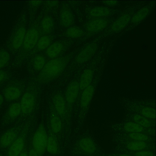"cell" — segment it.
<instances>
[{"label":"cell","instance_id":"7c38bea8","mask_svg":"<svg viewBox=\"0 0 156 156\" xmlns=\"http://www.w3.org/2000/svg\"><path fill=\"white\" fill-rule=\"evenodd\" d=\"M131 19L129 14L126 13L122 15L112 24L111 27L112 30L115 32L120 31L126 26Z\"/></svg>","mask_w":156,"mask_h":156},{"label":"cell","instance_id":"ab89813d","mask_svg":"<svg viewBox=\"0 0 156 156\" xmlns=\"http://www.w3.org/2000/svg\"><path fill=\"white\" fill-rule=\"evenodd\" d=\"M19 156H28V155L26 153L22 152Z\"/></svg>","mask_w":156,"mask_h":156},{"label":"cell","instance_id":"ba28073f","mask_svg":"<svg viewBox=\"0 0 156 156\" xmlns=\"http://www.w3.org/2000/svg\"><path fill=\"white\" fill-rule=\"evenodd\" d=\"M97 45L94 43L87 45L78 54L75 58V61L79 64H82L87 61L96 51Z\"/></svg>","mask_w":156,"mask_h":156},{"label":"cell","instance_id":"484cf974","mask_svg":"<svg viewBox=\"0 0 156 156\" xmlns=\"http://www.w3.org/2000/svg\"><path fill=\"white\" fill-rule=\"evenodd\" d=\"M124 128L126 131L131 133H140L143 130V126L136 123L132 122H129L126 123Z\"/></svg>","mask_w":156,"mask_h":156},{"label":"cell","instance_id":"f1b7e54d","mask_svg":"<svg viewBox=\"0 0 156 156\" xmlns=\"http://www.w3.org/2000/svg\"><path fill=\"white\" fill-rule=\"evenodd\" d=\"M51 42L50 37L48 36L42 37L38 41L37 43V48L40 50H43L49 45Z\"/></svg>","mask_w":156,"mask_h":156},{"label":"cell","instance_id":"2e32d148","mask_svg":"<svg viewBox=\"0 0 156 156\" xmlns=\"http://www.w3.org/2000/svg\"><path fill=\"white\" fill-rule=\"evenodd\" d=\"M79 144L81 149L87 153H93L96 149L94 142L91 139L85 137L81 139L79 142Z\"/></svg>","mask_w":156,"mask_h":156},{"label":"cell","instance_id":"4fadbf2b","mask_svg":"<svg viewBox=\"0 0 156 156\" xmlns=\"http://www.w3.org/2000/svg\"><path fill=\"white\" fill-rule=\"evenodd\" d=\"M24 142L22 137H19L11 144L8 151L9 156H19L24 148Z\"/></svg>","mask_w":156,"mask_h":156},{"label":"cell","instance_id":"e0dca14e","mask_svg":"<svg viewBox=\"0 0 156 156\" xmlns=\"http://www.w3.org/2000/svg\"><path fill=\"white\" fill-rule=\"evenodd\" d=\"M50 124L53 131L55 133H58L62 128V122L60 117L55 110H52L51 114Z\"/></svg>","mask_w":156,"mask_h":156},{"label":"cell","instance_id":"8d00e7d4","mask_svg":"<svg viewBox=\"0 0 156 156\" xmlns=\"http://www.w3.org/2000/svg\"><path fill=\"white\" fill-rule=\"evenodd\" d=\"M28 156H39L34 149L30 150L29 152Z\"/></svg>","mask_w":156,"mask_h":156},{"label":"cell","instance_id":"52a82bcc","mask_svg":"<svg viewBox=\"0 0 156 156\" xmlns=\"http://www.w3.org/2000/svg\"><path fill=\"white\" fill-rule=\"evenodd\" d=\"M53 108L58 115L64 118L67 112L65 98L62 94L57 93L52 98Z\"/></svg>","mask_w":156,"mask_h":156},{"label":"cell","instance_id":"4dcf8cb0","mask_svg":"<svg viewBox=\"0 0 156 156\" xmlns=\"http://www.w3.org/2000/svg\"><path fill=\"white\" fill-rule=\"evenodd\" d=\"M133 119L136 123L142 126L148 127L150 125L149 121L144 117L138 115H135L133 117Z\"/></svg>","mask_w":156,"mask_h":156},{"label":"cell","instance_id":"d4e9b609","mask_svg":"<svg viewBox=\"0 0 156 156\" xmlns=\"http://www.w3.org/2000/svg\"><path fill=\"white\" fill-rule=\"evenodd\" d=\"M66 35L72 38H78L81 37L83 31L80 28L76 27L69 28L66 31Z\"/></svg>","mask_w":156,"mask_h":156},{"label":"cell","instance_id":"603a6c76","mask_svg":"<svg viewBox=\"0 0 156 156\" xmlns=\"http://www.w3.org/2000/svg\"><path fill=\"white\" fill-rule=\"evenodd\" d=\"M16 137V134L15 133L12 131L8 132L2 137L0 143L3 146H8L12 144Z\"/></svg>","mask_w":156,"mask_h":156},{"label":"cell","instance_id":"44dd1931","mask_svg":"<svg viewBox=\"0 0 156 156\" xmlns=\"http://www.w3.org/2000/svg\"><path fill=\"white\" fill-rule=\"evenodd\" d=\"M150 11L149 8L147 7L142 8L133 16L131 19V22L136 23L141 21L147 15Z\"/></svg>","mask_w":156,"mask_h":156},{"label":"cell","instance_id":"3957f363","mask_svg":"<svg viewBox=\"0 0 156 156\" xmlns=\"http://www.w3.org/2000/svg\"><path fill=\"white\" fill-rule=\"evenodd\" d=\"M38 38V31L34 26H31L27 29L22 45L13 59L18 62L23 61L28 53L37 44Z\"/></svg>","mask_w":156,"mask_h":156},{"label":"cell","instance_id":"f35d334b","mask_svg":"<svg viewBox=\"0 0 156 156\" xmlns=\"http://www.w3.org/2000/svg\"><path fill=\"white\" fill-rule=\"evenodd\" d=\"M52 2H51V1H49V2H48V5H50V6H53V5H55L57 2H55L56 1H51Z\"/></svg>","mask_w":156,"mask_h":156},{"label":"cell","instance_id":"ac0fdd59","mask_svg":"<svg viewBox=\"0 0 156 156\" xmlns=\"http://www.w3.org/2000/svg\"><path fill=\"white\" fill-rule=\"evenodd\" d=\"M63 46L61 43L56 42L49 46L46 51L47 55L50 58H55L62 51Z\"/></svg>","mask_w":156,"mask_h":156},{"label":"cell","instance_id":"1f68e13d","mask_svg":"<svg viewBox=\"0 0 156 156\" xmlns=\"http://www.w3.org/2000/svg\"><path fill=\"white\" fill-rule=\"evenodd\" d=\"M141 113L143 116L147 118L154 119L155 117V110L151 108H144L142 109Z\"/></svg>","mask_w":156,"mask_h":156},{"label":"cell","instance_id":"5b68a950","mask_svg":"<svg viewBox=\"0 0 156 156\" xmlns=\"http://www.w3.org/2000/svg\"><path fill=\"white\" fill-rule=\"evenodd\" d=\"M80 90L79 82L76 80L71 82L68 86L65 95V100L68 111L76 101Z\"/></svg>","mask_w":156,"mask_h":156},{"label":"cell","instance_id":"ffe728a7","mask_svg":"<svg viewBox=\"0 0 156 156\" xmlns=\"http://www.w3.org/2000/svg\"><path fill=\"white\" fill-rule=\"evenodd\" d=\"M21 94V91L18 88L10 87L5 90L4 95L5 98L9 100H14L18 98Z\"/></svg>","mask_w":156,"mask_h":156},{"label":"cell","instance_id":"cb8c5ba5","mask_svg":"<svg viewBox=\"0 0 156 156\" xmlns=\"http://www.w3.org/2000/svg\"><path fill=\"white\" fill-rule=\"evenodd\" d=\"M32 64L34 69L36 70L40 71L45 64V58L42 55H36L32 60Z\"/></svg>","mask_w":156,"mask_h":156},{"label":"cell","instance_id":"83f0119b","mask_svg":"<svg viewBox=\"0 0 156 156\" xmlns=\"http://www.w3.org/2000/svg\"><path fill=\"white\" fill-rule=\"evenodd\" d=\"M146 147L144 141H135L129 143L127 145L128 149L133 151H138L144 149Z\"/></svg>","mask_w":156,"mask_h":156},{"label":"cell","instance_id":"9c48e42d","mask_svg":"<svg viewBox=\"0 0 156 156\" xmlns=\"http://www.w3.org/2000/svg\"><path fill=\"white\" fill-rule=\"evenodd\" d=\"M107 21L103 18L95 19L90 20L86 25V29L88 32L92 33L100 31L107 26Z\"/></svg>","mask_w":156,"mask_h":156},{"label":"cell","instance_id":"d590c367","mask_svg":"<svg viewBox=\"0 0 156 156\" xmlns=\"http://www.w3.org/2000/svg\"><path fill=\"white\" fill-rule=\"evenodd\" d=\"M40 1H30L28 3V5L32 6H36L39 5L41 3Z\"/></svg>","mask_w":156,"mask_h":156},{"label":"cell","instance_id":"9a60e30c","mask_svg":"<svg viewBox=\"0 0 156 156\" xmlns=\"http://www.w3.org/2000/svg\"><path fill=\"white\" fill-rule=\"evenodd\" d=\"M11 60V54L4 43L0 45V69L5 66Z\"/></svg>","mask_w":156,"mask_h":156},{"label":"cell","instance_id":"e575fe53","mask_svg":"<svg viewBox=\"0 0 156 156\" xmlns=\"http://www.w3.org/2000/svg\"><path fill=\"white\" fill-rule=\"evenodd\" d=\"M116 1L110 0L103 1V3L106 5L108 6H114L117 3Z\"/></svg>","mask_w":156,"mask_h":156},{"label":"cell","instance_id":"7a4b0ae2","mask_svg":"<svg viewBox=\"0 0 156 156\" xmlns=\"http://www.w3.org/2000/svg\"><path fill=\"white\" fill-rule=\"evenodd\" d=\"M69 61L67 57H61L49 61L40 71L36 81L40 83L46 84L57 79L63 72Z\"/></svg>","mask_w":156,"mask_h":156},{"label":"cell","instance_id":"b9f144b4","mask_svg":"<svg viewBox=\"0 0 156 156\" xmlns=\"http://www.w3.org/2000/svg\"><path fill=\"white\" fill-rule=\"evenodd\" d=\"M120 156H131L130 155H129L126 154H123L120 155Z\"/></svg>","mask_w":156,"mask_h":156},{"label":"cell","instance_id":"30bf717a","mask_svg":"<svg viewBox=\"0 0 156 156\" xmlns=\"http://www.w3.org/2000/svg\"><path fill=\"white\" fill-rule=\"evenodd\" d=\"M94 87L90 85L83 90L80 99V106L81 109H86L90 104L92 98Z\"/></svg>","mask_w":156,"mask_h":156},{"label":"cell","instance_id":"6da1fadb","mask_svg":"<svg viewBox=\"0 0 156 156\" xmlns=\"http://www.w3.org/2000/svg\"><path fill=\"white\" fill-rule=\"evenodd\" d=\"M26 14L25 8L18 14L4 42L12 59L21 48L27 30Z\"/></svg>","mask_w":156,"mask_h":156},{"label":"cell","instance_id":"d6a6232c","mask_svg":"<svg viewBox=\"0 0 156 156\" xmlns=\"http://www.w3.org/2000/svg\"><path fill=\"white\" fill-rule=\"evenodd\" d=\"M129 136L135 141H144L148 139L147 136L140 133H131L129 134Z\"/></svg>","mask_w":156,"mask_h":156},{"label":"cell","instance_id":"8fae6325","mask_svg":"<svg viewBox=\"0 0 156 156\" xmlns=\"http://www.w3.org/2000/svg\"><path fill=\"white\" fill-rule=\"evenodd\" d=\"M61 25L65 27L71 26L74 22V17L71 11L68 8L64 7L61 9L60 15Z\"/></svg>","mask_w":156,"mask_h":156},{"label":"cell","instance_id":"4316f807","mask_svg":"<svg viewBox=\"0 0 156 156\" xmlns=\"http://www.w3.org/2000/svg\"><path fill=\"white\" fill-rule=\"evenodd\" d=\"M46 148L48 152L50 154H55L57 153V144L55 139L52 137H48Z\"/></svg>","mask_w":156,"mask_h":156},{"label":"cell","instance_id":"60d3db41","mask_svg":"<svg viewBox=\"0 0 156 156\" xmlns=\"http://www.w3.org/2000/svg\"><path fill=\"white\" fill-rule=\"evenodd\" d=\"M3 99L2 96L0 94V105L2 103Z\"/></svg>","mask_w":156,"mask_h":156},{"label":"cell","instance_id":"277c9868","mask_svg":"<svg viewBox=\"0 0 156 156\" xmlns=\"http://www.w3.org/2000/svg\"><path fill=\"white\" fill-rule=\"evenodd\" d=\"M48 138L44 126L42 124H40L33 139V149L39 156L42 154L46 149Z\"/></svg>","mask_w":156,"mask_h":156},{"label":"cell","instance_id":"836d02e7","mask_svg":"<svg viewBox=\"0 0 156 156\" xmlns=\"http://www.w3.org/2000/svg\"><path fill=\"white\" fill-rule=\"evenodd\" d=\"M136 156H153V154L151 152L147 151H141L137 152L135 153Z\"/></svg>","mask_w":156,"mask_h":156},{"label":"cell","instance_id":"74e56055","mask_svg":"<svg viewBox=\"0 0 156 156\" xmlns=\"http://www.w3.org/2000/svg\"><path fill=\"white\" fill-rule=\"evenodd\" d=\"M5 76L4 72L0 70V82L5 77Z\"/></svg>","mask_w":156,"mask_h":156},{"label":"cell","instance_id":"8992f818","mask_svg":"<svg viewBox=\"0 0 156 156\" xmlns=\"http://www.w3.org/2000/svg\"><path fill=\"white\" fill-rule=\"evenodd\" d=\"M36 101L35 93L30 92L25 93L21 98L20 104L23 114L26 115L30 114L34 108Z\"/></svg>","mask_w":156,"mask_h":156},{"label":"cell","instance_id":"7402d4cb","mask_svg":"<svg viewBox=\"0 0 156 156\" xmlns=\"http://www.w3.org/2000/svg\"><path fill=\"white\" fill-rule=\"evenodd\" d=\"M54 22L51 17L46 16L42 19L41 26L43 31L45 33H48L53 30L54 27Z\"/></svg>","mask_w":156,"mask_h":156},{"label":"cell","instance_id":"5bb4252c","mask_svg":"<svg viewBox=\"0 0 156 156\" xmlns=\"http://www.w3.org/2000/svg\"><path fill=\"white\" fill-rule=\"evenodd\" d=\"M93 75V72L90 69H86L83 72L79 82L80 90H83L90 85Z\"/></svg>","mask_w":156,"mask_h":156},{"label":"cell","instance_id":"d6986e66","mask_svg":"<svg viewBox=\"0 0 156 156\" xmlns=\"http://www.w3.org/2000/svg\"><path fill=\"white\" fill-rule=\"evenodd\" d=\"M110 11L106 7L98 6L92 9L90 14L93 17H101L107 16L110 14Z\"/></svg>","mask_w":156,"mask_h":156},{"label":"cell","instance_id":"f546056e","mask_svg":"<svg viewBox=\"0 0 156 156\" xmlns=\"http://www.w3.org/2000/svg\"><path fill=\"white\" fill-rule=\"evenodd\" d=\"M21 111L20 105L19 103H15L10 106L9 109L8 113L10 117H15L18 116Z\"/></svg>","mask_w":156,"mask_h":156}]
</instances>
